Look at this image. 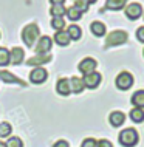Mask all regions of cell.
Masks as SVG:
<instances>
[{"label":"cell","instance_id":"6da1fadb","mask_svg":"<svg viewBox=\"0 0 144 147\" xmlns=\"http://www.w3.org/2000/svg\"><path fill=\"white\" fill-rule=\"evenodd\" d=\"M23 42L26 43V47H34V43L37 42L39 39V26L36 23H31V25H26L23 28V34H22Z\"/></svg>","mask_w":144,"mask_h":147},{"label":"cell","instance_id":"7a4b0ae2","mask_svg":"<svg viewBox=\"0 0 144 147\" xmlns=\"http://www.w3.org/2000/svg\"><path fill=\"white\" fill-rule=\"evenodd\" d=\"M118 141H119V144L124 146V147H133V146H137V142H138V133H137V130H133V129L122 130V132L119 133V136H118Z\"/></svg>","mask_w":144,"mask_h":147},{"label":"cell","instance_id":"3957f363","mask_svg":"<svg viewBox=\"0 0 144 147\" xmlns=\"http://www.w3.org/2000/svg\"><path fill=\"white\" fill-rule=\"evenodd\" d=\"M127 42V33L126 31H112L105 39V47H116V45H122Z\"/></svg>","mask_w":144,"mask_h":147},{"label":"cell","instance_id":"277c9868","mask_svg":"<svg viewBox=\"0 0 144 147\" xmlns=\"http://www.w3.org/2000/svg\"><path fill=\"white\" fill-rule=\"evenodd\" d=\"M133 85V76L129 71H122L116 76V87L119 90H129Z\"/></svg>","mask_w":144,"mask_h":147},{"label":"cell","instance_id":"5b68a950","mask_svg":"<svg viewBox=\"0 0 144 147\" xmlns=\"http://www.w3.org/2000/svg\"><path fill=\"white\" fill-rule=\"evenodd\" d=\"M51 45H53L51 37H48V36H42V37L37 40V43H36L34 50H36V53H37V54H48V51L51 50Z\"/></svg>","mask_w":144,"mask_h":147},{"label":"cell","instance_id":"8992f818","mask_svg":"<svg viewBox=\"0 0 144 147\" xmlns=\"http://www.w3.org/2000/svg\"><path fill=\"white\" fill-rule=\"evenodd\" d=\"M96 65H98V62H96L93 57H85V59H82V61L79 62L78 68H79V71H81L84 76H85V74L93 73L95 68H96Z\"/></svg>","mask_w":144,"mask_h":147},{"label":"cell","instance_id":"52a82bcc","mask_svg":"<svg viewBox=\"0 0 144 147\" xmlns=\"http://www.w3.org/2000/svg\"><path fill=\"white\" fill-rule=\"evenodd\" d=\"M48 78V73L47 70H43L42 67H36L33 68V71L30 73V81L33 82V84H43V82L47 81Z\"/></svg>","mask_w":144,"mask_h":147},{"label":"cell","instance_id":"ba28073f","mask_svg":"<svg viewBox=\"0 0 144 147\" xmlns=\"http://www.w3.org/2000/svg\"><path fill=\"white\" fill-rule=\"evenodd\" d=\"M101 74L99 73H96V71H93V73H90V74H85V76H84V85L87 87V88H96V87H98L99 84H101Z\"/></svg>","mask_w":144,"mask_h":147},{"label":"cell","instance_id":"9c48e42d","mask_svg":"<svg viewBox=\"0 0 144 147\" xmlns=\"http://www.w3.org/2000/svg\"><path fill=\"white\" fill-rule=\"evenodd\" d=\"M141 14H143V6L139 5V3H130V5H127V8H126L127 19L137 20V19L141 17Z\"/></svg>","mask_w":144,"mask_h":147},{"label":"cell","instance_id":"30bf717a","mask_svg":"<svg viewBox=\"0 0 144 147\" xmlns=\"http://www.w3.org/2000/svg\"><path fill=\"white\" fill-rule=\"evenodd\" d=\"M56 91H57L61 96H68L71 93V88H70V79L67 78H62L57 81V84H56Z\"/></svg>","mask_w":144,"mask_h":147},{"label":"cell","instance_id":"8fae6325","mask_svg":"<svg viewBox=\"0 0 144 147\" xmlns=\"http://www.w3.org/2000/svg\"><path fill=\"white\" fill-rule=\"evenodd\" d=\"M9 59L14 65H19V63H22L23 59H25V51L22 48H19V47H14V48L9 51Z\"/></svg>","mask_w":144,"mask_h":147},{"label":"cell","instance_id":"7c38bea8","mask_svg":"<svg viewBox=\"0 0 144 147\" xmlns=\"http://www.w3.org/2000/svg\"><path fill=\"white\" fill-rule=\"evenodd\" d=\"M0 79H2V82H5V84H20V85H25V82L20 81L19 78H16L14 74H11L9 71H2V70H0Z\"/></svg>","mask_w":144,"mask_h":147},{"label":"cell","instance_id":"4fadbf2b","mask_svg":"<svg viewBox=\"0 0 144 147\" xmlns=\"http://www.w3.org/2000/svg\"><path fill=\"white\" fill-rule=\"evenodd\" d=\"M109 121L113 127H119V125L124 124V121H126V115L122 112H118V110L116 112H112L110 116H109Z\"/></svg>","mask_w":144,"mask_h":147},{"label":"cell","instance_id":"5bb4252c","mask_svg":"<svg viewBox=\"0 0 144 147\" xmlns=\"http://www.w3.org/2000/svg\"><path fill=\"white\" fill-rule=\"evenodd\" d=\"M70 36L67 31H56V34H54V42L57 43V45H61V47H67L70 43Z\"/></svg>","mask_w":144,"mask_h":147},{"label":"cell","instance_id":"9a60e30c","mask_svg":"<svg viewBox=\"0 0 144 147\" xmlns=\"http://www.w3.org/2000/svg\"><path fill=\"white\" fill-rule=\"evenodd\" d=\"M70 88H71V91H73V93L79 94V93H82V90L85 88V85H84V81H82L81 78L73 76V78L70 79Z\"/></svg>","mask_w":144,"mask_h":147},{"label":"cell","instance_id":"2e32d148","mask_svg":"<svg viewBox=\"0 0 144 147\" xmlns=\"http://www.w3.org/2000/svg\"><path fill=\"white\" fill-rule=\"evenodd\" d=\"M50 61H51V56H50V54H39V56H36V57L28 59L26 63H28V65L39 67V65H42V63H47V62H50Z\"/></svg>","mask_w":144,"mask_h":147},{"label":"cell","instance_id":"e0dca14e","mask_svg":"<svg viewBox=\"0 0 144 147\" xmlns=\"http://www.w3.org/2000/svg\"><path fill=\"white\" fill-rule=\"evenodd\" d=\"M130 102L137 109H144V90H138L133 93V96L130 98Z\"/></svg>","mask_w":144,"mask_h":147},{"label":"cell","instance_id":"ac0fdd59","mask_svg":"<svg viewBox=\"0 0 144 147\" xmlns=\"http://www.w3.org/2000/svg\"><path fill=\"white\" fill-rule=\"evenodd\" d=\"M90 30H91V33L95 36H98V37H102V36L105 34V25H104L102 22H98V20L91 22Z\"/></svg>","mask_w":144,"mask_h":147},{"label":"cell","instance_id":"d6986e66","mask_svg":"<svg viewBox=\"0 0 144 147\" xmlns=\"http://www.w3.org/2000/svg\"><path fill=\"white\" fill-rule=\"evenodd\" d=\"M127 3V0H105V9L118 11L122 9V6Z\"/></svg>","mask_w":144,"mask_h":147},{"label":"cell","instance_id":"ffe728a7","mask_svg":"<svg viewBox=\"0 0 144 147\" xmlns=\"http://www.w3.org/2000/svg\"><path fill=\"white\" fill-rule=\"evenodd\" d=\"M67 33H68L70 39H73V40H79L81 36H82V30L79 28L78 25H70L68 30H67Z\"/></svg>","mask_w":144,"mask_h":147},{"label":"cell","instance_id":"44dd1931","mask_svg":"<svg viewBox=\"0 0 144 147\" xmlns=\"http://www.w3.org/2000/svg\"><path fill=\"white\" fill-rule=\"evenodd\" d=\"M11 133H13V127H11L9 122L6 121L0 122V138H8Z\"/></svg>","mask_w":144,"mask_h":147},{"label":"cell","instance_id":"7402d4cb","mask_svg":"<svg viewBox=\"0 0 144 147\" xmlns=\"http://www.w3.org/2000/svg\"><path fill=\"white\" fill-rule=\"evenodd\" d=\"M130 119L133 122H143L144 121V110L143 109H132L130 110Z\"/></svg>","mask_w":144,"mask_h":147},{"label":"cell","instance_id":"603a6c76","mask_svg":"<svg viewBox=\"0 0 144 147\" xmlns=\"http://www.w3.org/2000/svg\"><path fill=\"white\" fill-rule=\"evenodd\" d=\"M67 17L70 19V20H79V19L82 17V13L78 9V8H74V6H71V8H67Z\"/></svg>","mask_w":144,"mask_h":147},{"label":"cell","instance_id":"cb8c5ba5","mask_svg":"<svg viewBox=\"0 0 144 147\" xmlns=\"http://www.w3.org/2000/svg\"><path fill=\"white\" fill-rule=\"evenodd\" d=\"M50 13L53 17H64V14H67V8H64V5H53Z\"/></svg>","mask_w":144,"mask_h":147},{"label":"cell","instance_id":"d4e9b609","mask_svg":"<svg viewBox=\"0 0 144 147\" xmlns=\"http://www.w3.org/2000/svg\"><path fill=\"white\" fill-rule=\"evenodd\" d=\"M8 63H11L9 51L6 48H0V67H6Z\"/></svg>","mask_w":144,"mask_h":147},{"label":"cell","instance_id":"484cf974","mask_svg":"<svg viewBox=\"0 0 144 147\" xmlns=\"http://www.w3.org/2000/svg\"><path fill=\"white\" fill-rule=\"evenodd\" d=\"M51 26H53L56 31H62L64 26H65V22H64L62 17H53V20H51Z\"/></svg>","mask_w":144,"mask_h":147},{"label":"cell","instance_id":"4316f807","mask_svg":"<svg viewBox=\"0 0 144 147\" xmlns=\"http://www.w3.org/2000/svg\"><path fill=\"white\" fill-rule=\"evenodd\" d=\"M5 147H23V142L19 136H11L9 140L6 141Z\"/></svg>","mask_w":144,"mask_h":147},{"label":"cell","instance_id":"83f0119b","mask_svg":"<svg viewBox=\"0 0 144 147\" xmlns=\"http://www.w3.org/2000/svg\"><path fill=\"white\" fill-rule=\"evenodd\" d=\"M74 8H78L81 13H85V11H89V3H87V0H76Z\"/></svg>","mask_w":144,"mask_h":147},{"label":"cell","instance_id":"f1b7e54d","mask_svg":"<svg viewBox=\"0 0 144 147\" xmlns=\"http://www.w3.org/2000/svg\"><path fill=\"white\" fill-rule=\"evenodd\" d=\"M81 147H98V141L93 140V138H87V140L82 141Z\"/></svg>","mask_w":144,"mask_h":147},{"label":"cell","instance_id":"f546056e","mask_svg":"<svg viewBox=\"0 0 144 147\" xmlns=\"http://www.w3.org/2000/svg\"><path fill=\"white\" fill-rule=\"evenodd\" d=\"M137 39L139 42L144 43V26H139V28L137 30Z\"/></svg>","mask_w":144,"mask_h":147},{"label":"cell","instance_id":"4dcf8cb0","mask_svg":"<svg viewBox=\"0 0 144 147\" xmlns=\"http://www.w3.org/2000/svg\"><path fill=\"white\" fill-rule=\"evenodd\" d=\"M98 147H113V146H112V142H110V141L101 140V141H98Z\"/></svg>","mask_w":144,"mask_h":147},{"label":"cell","instance_id":"1f68e13d","mask_svg":"<svg viewBox=\"0 0 144 147\" xmlns=\"http://www.w3.org/2000/svg\"><path fill=\"white\" fill-rule=\"evenodd\" d=\"M53 147H70V146H68V142H67V141L59 140L57 142H54V146H53Z\"/></svg>","mask_w":144,"mask_h":147},{"label":"cell","instance_id":"d6a6232c","mask_svg":"<svg viewBox=\"0 0 144 147\" xmlns=\"http://www.w3.org/2000/svg\"><path fill=\"white\" fill-rule=\"evenodd\" d=\"M51 5H64L65 3V0H50Z\"/></svg>","mask_w":144,"mask_h":147},{"label":"cell","instance_id":"836d02e7","mask_svg":"<svg viewBox=\"0 0 144 147\" xmlns=\"http://www.w3.org/2000/svg\"><path fill=\"white\" fill-rule=\"evenodd\" d=\"M96 2V0H87V3H89V5H90V3H95Z\"/></svg>","mask_w":144,"mask_h":147},{"label":"cell","instance_id":"e575fe53","mask_svg":"<svg viewBox=\"0 0 144 147\" xmlns=\"http://www.w3.org/2000/svg\"><path fill=\"white\" fill-rule=\"evenodd\" d=\"M0 147H5V142H2V141H0Z\"/></svg>","mask_w":144,"mask_h":147}]
</instances>
